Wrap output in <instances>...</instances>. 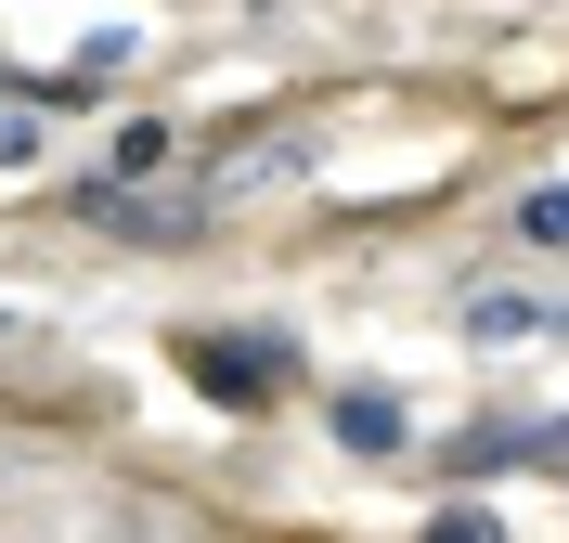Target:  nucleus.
Wrapping results in <instances>:
<instances>
[{
    "instance_id": "nucleus-1",
    "label": "nucleus",
    "mask_w": 569,
    "mask_h": 543,
    "mask_svg": "<svg viewBox=\"0 0 569 543\" xmlns=\"http://www.w3.org/2000/svg\"><path fill=\"white\" fill-rule=\"evenodd\" d=\"M181 375H194V389H208L220 414H259V401H272V375H284V362L259 350V336H181Z\"/></svg>"
},
{
    "instance_id": "nucleus-2",
    "label": "nucleus",
    "mask_w": 569,
    "mask_h": 543,
    "mask_svg": "<svg viewBox=\"0 0 569 543\" xmlns=\"http://www.w3.org/2000/svg\"><path fill=\"white\" fill-rule=\"evenodd\" d=\"M78 220H104V233H142V247H181V233H194V208H142V194H130V169H117V181H78Z\"/></svg>"
},
{
    "instance_id": "nucleus-3",
    "label": "nucleus",
    "mask_w": 569,
    "mask_h": 543,
    "mask_svg": "<svg viewBox=\"0 0 569 543\" xmlns=\"http://www.w3.org/2000/svg\"><path fill=\"white\" fill-rule=\"evenodd\" d=\"M323 428L350 440V453H401V401H389V389H337V401H323Z\"/></svg>"
},
{
    "instance_id": "nucleus-4",
    "label": "nucleus",
    "mask_w": 569,
    "mask_h": 543,
    "mask_svg": "<svg viewBox=\"0 0 569 543\" xmlns=\"http://www.w3.org/2000/svg\"><path fill=\"white\" fill-rule=\"evenodd\" d=\"M466 336L479 350H518V336H557V311L543 298H466Z\"/></svg>"
},
{
    "instance_id": "nucleus-5",
    "label": "nucleus",
    "mask_w": 569,
    "mask_h": 543,
    "mask_svg": "<svg viewBox=\"0 0 569 543\" xmlns=\"http://www.w3.org/2000/svg\"><path fill=\"white\" fill-rule=\"evenodd\" d=\"M518 233H531V247H569V194H531V208H518Z\"/></svg>"
},
{
    "instance_id": "nucleus-6",
    "label": "nucleus",
    "mask_w": 569,
    "mask_h": 543,
    "mask_svg": "<svg viewBox=\"0 0 569 543\" xmlns=\"http://www.w3.org/2000/svg\"><path fill=\"white\" fill-rule=\"evenodd\" d=\"M27 155H39V104H27V117H0V169H27Z\"/></svg>"
},
{
    "instance_id": "nucleus-7",
    "label": "nucleus",
    "mask_w": 569,
    "mask_h": 543,
    "mask_svg": "<svg viewBox=\"0 0 569 543\" xmlns=\"http://www.w3.org/2000/svg\"><path fill=\"white\" fill-rule=\"evenodd\" d=\"M0 91H13V78H0Z\"/></svg>"
}]
</instances>
